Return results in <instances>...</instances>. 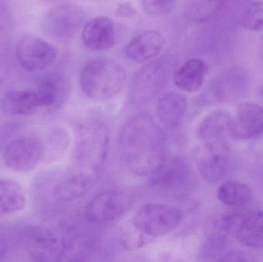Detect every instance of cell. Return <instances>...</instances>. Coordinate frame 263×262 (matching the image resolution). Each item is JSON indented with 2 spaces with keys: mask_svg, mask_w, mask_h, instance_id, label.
Returning a JSON list of instances; mask_svg holds the SVG:
<instances>
[{
  "mask_svg": "<svg viewBox=\"0 0 263 262\" xmlns=\"http://www.w3.org/2000/svg\"><path fill=\"white\" fill-rule=\"evenodd\" d=\"M120 160L132 173L149 176L166 157L165 137L151 117L136 115L128 120L118 138Z\"/></svg>",
  "mask_w": 263,
  "mask_h": 262,
  "instance_id": "obj_1",
  "label": "cell"
},
{
  "mask_svg": "<svg viewBox=\"0 0 263 262\" xmlns=\"http://www.w3.org/2000/svg\"><path fill=\"white\" fill-rule=\"evenodd\" d=\"M124 68L112 60L99 58L88 63L80 74L83 93L95 101H106L117 96L126 84Z\"/></svg>",
  "mask_w": 263,
  "mask_h": 262,
  "instance_id": "obj_2",
  "label": "cell"
},
{
  "mask_svg": "<svg viewBox=\"0 0 263 262\" xmlns=\"http://www.w3.org/2000/svg\"><path fill=\"white\" fill-rule=\"evenodd\" d=\"M109 131L106 124L91 121L82 126L74 151L80 167L98 172L103 169L109 152Z\"/></svg>",
  "mask_w": 263,
  "mask_h": 262,
  "instance_id": "obj_3",
  "label": "cell"
},
{
  "mask_svg": "<svg viewBox=\"0 0 263 262\" xmlns=\"http://www.w3.org/2000/svg\"><path fill=\"white\" fill-rule=\"evenodd\" d=\"M183 220L182 210L167 204L147 203L138 209L132 219L137 232L150 237L168 235Z\"/></svg>",
  "mask_w": 263,
  "mask_h": 262,
  "instance_id": "obj_4",
  "label": "cell"
},
{
  "mask_svg": "<svg viewBox=\"0 0 263 262\" xmlns=\"http://www.w3.org/2000/svg\"><path fill=\"white\" fill-rule=\"evenodd\" d=\"M86 13L73 4L55 6L46 12L42 21L43 32L59 41H66L75 36L84 24Z\"/></svg>",
  "mask_w": 263,
  "mask_h": 262,
  "instance_id": "obj_5",
  "label": "cell"
},
{
  "mask_svg": "<svg viewBox=\"0 0 263 262\" xmlns=\"http://www.w3.org/2000/svg\"><path fill=\"white\" fill-rule=\"evenodd\" d=\"M46 156L43 142L35 137L24 136L11 141L3 152L5 166L15 172L34 170Z\"/></svg>",
  "mask_w": 263,
  "mask_h": 262,
  "instance_id": "obj_6",
  "label": "cell"
},
{
  "mask_svg": "<svg viewBox=\"0 0 263 262\" xmlns=\"http://www.w3.org/2000/svg\"><path fill=\"white\" fill-rule=\"evenodd\" d=\"M171 69V63L162 59L153 62L139 71L131 84L133 101L144 104L154 99L165 86Z\"/></svg>",
  "mask_w": 263,
  "mask_h": 262,
  "instance_id": "obj_7",
  "label": "cell"
},
{
  "mask_svg": "<svg viewBox=\"0 0 263 262\" xmlns=\"http://www.w3.org/2000/svg\"><path fill=\"white\" fill-rule=\"evenodd\" d=\"M195 163L201 176L208 183H218L227 175L230 150L227 142L200 143L194 153Z\"/></svg>",
  "mask_w": 263,
  "mask_h": 262,
  "instance_id": "obj_8",
  "label": "cell"
},
{
  "mask_svg": "<svg viewBox=\"0 0 263 262\" xmlns=\"http://www.w3.org/2000/svg\"><path fill=\"white\" fill-rule=\"evenodd\" d=\"M17 62L29 72H41L50 67L57 59L55 48L39 37L26 35L15 46Z\"/></svg>",
  "mask_w": 263,
  "mask_h": 262,
  "instance_id": "obj_9",
  "label": "cell"
},
{
  "mask_svg": "<svg viewBox=\"0 0 263 262\" xmlns=\"http://www.w3.org/2000/svg\"><path fill=\"white\" fill-rule=\"evenodd\" d=\"M149 185L161 192H176L185 189L192 180L190 165L179 156L165 157L149 175Z\"/></svg>",
  "mask_w": 263,
  "mask_h": 262,
  "instance_id": "obj_10",
  "label": "cell"
},
{
  "mask_svg": "<svg viewBox=\"0 0 263 262\" xmlns=\"http://www.w3.org/2000/svg\"><path fill=\"white\" fill-rule=\"evenodd\" d=\"M130 204L131 198L125 192L116 189L104 191L88 203L85 218L93 224H106L117 219Z\"/></svg>",
  "mask_w": 263,
  "mask_h": 262,
  "instance_id": "obj_11",
  "label": "cell"
},
{
  "mask_svg": "<svg viewBox=\"0 0 263 262\" xmlns=\"http://www.w3.org/2000/svg\"><path fill=\"white\" fill-rule=\"evenodd\" d=\"M27 239L29 255L35 261H62L67 254L66 240L47 228H33Z\"/></svg>",
  "mask_w": 263,
  "mask_h": 262,
  "instance_id": "obj_12",
  "label": "cell"
},
{
  "mask_svg": "<svg viewBox=\"0 0 263 262\" xmlns=\"http://www.w3.org/2000/svg\"><path fill=\"white\" fill-rule=\"evenodd\" d=\"M40 109L54 112L60 109L69 93V81L60 74H48L39 80L35 89Z\"/></svg>",
  "mask_w": 263,
  "mask_h": 262,
  "instance_id": "obj_13",
  "label": "cell"
},
{
  "mask_svg": "<svg viewBox=\"0 0 263 262\" xmlns=\"http://www.w3.org/2000/svg\"><path fill=\"white\" fill-rule=\"evenodd\" d=\"M263 133V108L254 103L239 105L232 118L230 135L239 140H248Z\"/></svg>",
  "mask_w": 263,
  "mask_h": 262,
  "instance_id": "obj_14",
  "label": "cell"
},
{
  "mask_svg": "<svg viewBox=\"0 0 263 262\" xmlns=\"http://www.w3.org/2000/svg\"><path fill=\"white\" fill-rule=\"evenodd\" d=\"M187 99L176 91L165 92L158 98L156 115L161 126L168 130L178 129L183 123L187 111Z\"/></svg>",
  "mask_w": 263,
  "mask_h": 262,
  "instance_id": "obj_15",
  "label": "cell"
},
{
  "mask_svg": "<svg viewBox=\"0 0 263 262\" xmlns=\"http://www.w3.org/2000/svg\"><path fill=\"white\" fill-rule=\"evenodd\" d=\"M82 40L85 46L91 50L112 49L117 40L114 22L106 16L92 18L83 27Z\"/></svg>",
  "mask_w": 263,
  "mask_h": 262,
  "instance_id": "obj_16",
  "label": "cell"
},
{
  "mask_svg": "<svg viewBox=\"0 0 263 262\" xmlns=\"http://www.w3.org/2000/svg\"><path fill=\"white\" fill-rule=\"evenodd\" d=\"M165 45V38L159 31H144L128 44L126 54L133 61L145 63L158 56Z\"/></svg>",
  "mask_w": 263,
  "mask_h": 262,
  "instance_id": "obj_17",
  "label": "cell"
},
{
  "mask_svg": "<svg viewBox=\"0 0 263 262\" xmlns=\"http://www.w3.org/2000/svg\"><path fill=\"white\" fill-rule=\"evenodd\" d=\"M233 237L250 249H263V211H244Z\"/></svg>",
  "mask_w": 263,
  "mask_h": 262,
  "instance_id": "obj_18",
  "label": "cell"
},
{
  "mask_svg": "<svg viewBox=\"0 0 263 262\" xmlns=\"http://www.w3.org/2000/svg\"><path fill=\"white\" fill-rule=\"evenodd\" d=\"M96 183L95 175L87 172L72 174L63 178L55 186L53 196L59 201L78 199L90 192Z\"/></svg>",
  "mask_w": 263,
  "mask_h": 262,
  "instance_id": "obj_19",
  "label": "cell"
},
{
  "mask_svg": "<svg viewBox=\"0 0 263 262\" xmlns=\"http://www.w3.org/2000/svg\"><path fill=\"white\" fill-rule=\"evenodd\" d=\"M232 117L223 110L214 111L204 117L198 126L196 135L200 143L226 141L230 135Z\"/></svg>",
  "mask_w": 263,
  "mask_h": 262,
  "instance_id": "obj_20",
  "label": "cell"
},
{
  "mask_svg": "<svg viewBox=\"0 0 263 262\" xmlns=\"http://www.w3.org/2000/svg\"><path fill=\"white\" fill-rule=\"evenodd\" d=\"M207 72L208 66L203 60L190 58L175 72V86L183 92H196L203 85Z\"/></svg>",
  "mask_w": 263,
  "mask_h": 262,
  "instance_id": "obj_21",
  "label": "cell"
},
{
  "mask_svg": "<svg viewBox=\"0 0 263 262\" xmlns=\"http://www.w3.org/2000/svg\"><path fill=\"white\" fill-rule=\"evenodd\" d=\"M3 112L14 116L32 115L40 110L35 90H9L1 101Z\"/></svg>",
  "mask_w": 263,
  "mask_h": 262,
  "instance_id": "obj_22",
  "label": "cell"
},
{
  "mask_svg": "<svg viewBox=\"0 0 263 262\" xmlns=\"http://www.w3.org/2000/svg\"><path fill=\"white\" fill-rule=\"evenodd\" d=\"M26 192L20 183L10 178H0V217L15 215L26 206Z\"/></svg>",
  "mask_w": 263,
  "mask_h": 262,
  "instance_id": "obj_23",
  "label": "cell"
},
{
  "mask_svg": "<svg viewBox=\"0 0 263 262\" xmlns=\"http://www.w3.org/2000/svg\"><path fill=\"white\" fill-rule=\"evenodd\" d=\"M217 198L222 204L228 207H243L251 200L252 191L243 183L229 180L219 186Z\"/></svg>",
  "mask_w": 263,
  "mask_h": 262,
  "instance_id": "obj_24",
  "label": "cell"
},
{
  "mask_svg": "<svg viewBox=\"0 0 263 262\" xmlns=\"http://www.w3.org/2000/svg\"><path fill=\"white\" fill-rule=\"evenodd\" d=\"M241 25L249 31L263 29V1L252 3L241 18Z\"/></svg>",
  "mask_w": 263,
  "mask_h": 262,
  "instance_id": "obj_25",
  "label": "cell"
},
{
  "mask_svg": "<svg viewBox=\"0 0 263 262\" xmlns=\"http://www.w3.org/2000/svg\"><path fill=\"white\" fill-rule=\"evenodd\" d=\"M177 0H142L143 10L152 17H162L171 13Z\"/></svg>",
  "mask_w": 263,
  "mask_h": 262,
  "instance_id": "obj_26",
  "label": "cell"
},
{
  "mask_svg": "<svg viewBox=\"0 0 263 262\" xmlns=\"http://www.w3.org/2000/svg\"><path fill=\"white\" fill-rule=\"evenodd\" d=\"M137 11L129 3H122L118 5L115 14L119 18H133L137 15Z\"/></svg>",
  "mask_w": 263,
  "mask_h": 262,
  "instance_id": "obj_27",
  "label": "cell"
},
{
  "mask_svg": "<svg viewBox=\"0 0 263 262\" xmlns=\"http://www.w3.org/2000/svg\"><path fill=\"white\" fill-rule=\"evenodd\" d=\"M219 261H253L250 255L242 252H231L222 256Z\"/></svg>",
  "mask_w": 263,
  "mask_h": 262,
  "instance_id": "obj_28",
  "label": "cell"
},
{
  "mask_svg": "<svg viewBox=\"0 0 263 262\" xmlns=\"http://www.w3.org/2000/svg\"><path fill=\"white\" fill-rule=\"evenodd\" d=\"M6 250H7V246H6V241L0 237V261L6 256Z\"/></svg>",
  "mask_w": 263,
  "mask_h": 262,
  "instance_id": "obj_29",
  "label": "cell"
},
{
  "mask_svg": "<svg viewBox=\"0 0 263 262\" xmlns=\"http://www.w3.org/2000/svg\"><path fill=\"white\" fill-rule=\"evenodd\" d=\"M200 1L206 2V3H217V2H219L220 0H200Z\"/></svg>",
  "mask_w": 263,
  "mask_h": 262,
  "instance_id": "obj_30",
  "label": "cell"
},
{
  "mask_svg": "<svg viewBox=\"0 0 263 262\" xmlns=\"http://www.w3.org/2000/svg\"><path fill=\"white\" fill-rule=\"evenodd\" d=\"M261 95H262V98L263 100V86L262 87V89H261Z\"/></svg>",
  "mask_w": 263,
  "mask_h": 262,
  "instance_id": "obj_31",
  "label": "cell"
},
{
  "mask_svg": "<svg viewBox=\"0 0 263 262\" xmlns=\"http://www.w3.org/2000/svg\"><path fill=\"white\" fill-rule=\"evenodd\" d=\"M262 55H263V43H262Z\"/></svg>",
  "mask_w": 263,
  "mask_h": 262,
  "instance_id": "obj_32",
  "label": "cell"
},
{
  "mask_svg": "<svg viewBox=\"0 0 263 262\" xmlns=\"http://www.w3.org/2000/svg\"><path fill=\"white\" fill-rule=\"evenodd\" d=\"M49 1H55V0H49Z\"/></svg>",
  "mask_w": 263,
  "mask_h": 262,
  "instance_id": "obj_33",
  "label": "cell"
}]
</instances>
